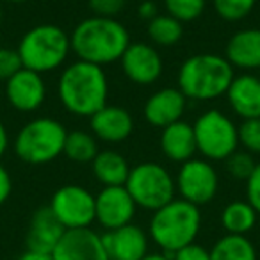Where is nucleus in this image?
<instances>
[{"mask_svg":"<svg viewBox=\"0 0 260 260\" xmlns=\"http://www.w3.org/2000/svg\"><path fill=\"white\" fill-rule=\"evenodd\" d=\"M93 175L104 187L125 185L130 175V166L126 159L116 150H102L91 162Z\"/></svg>","mask_w":260,"mask_h":260,"instance_id":"obj_22","label":"nucleus"},{"mask_svg":"<svg viewBox=\"0 0 260 260\" xmlns=\"http://www.w3.org/2000/svg\"><path fill=\"white\" fill-rule=\"evenodd\" d=\"M125 187L136 205L152 212L175 200L177 192L175 178L159 162H141L130 168Z\"/></svg>","mask_w":260,"mask_h":260,"instance_id":"obj_7","label":"nucleus"},{"mask_svg":"<svg viewBox=\"0 0 260 260\" xmlns=\"http://www.w3.org/2000/svg\"><path fill=\"white\" fill-rule=\"evenodd\" d=\"M23 68L18 50L15 48H0V80H9L15 73Z\"/></svg>","mask_w":260,"mask_h":260,"instance_id":"obj_31","label":"nucleus"},{"mask_svg":"<svg viewBox=\"0 0 260 260\" xmlns=\"http://www.w3.org/2000/svg\"><path fill=\"white\" fill-rule=\"evenodd\" d=\"M173 260H210V249H205L202 244H196V242H191V244L184 246L178 251H175L171 255Z\"/></svg>","mask_w":260,"mask_h":260,"instance_id":"obj_34","label":"nucleus"},{"mask_svg":"<svg viewBox=\"0 0 260 260\" xmlns=\"http://www.w3.org/2000/svg\"><path fill=\"white\" fill-rule=\"evenodd\" d=\"M11 191H13L11 175L4 168V164H0V205L8 202V198L11 196Z\"/></svg>","mask_w":260,"mask_h":260,"instance_id":"obj_35","label":"nucleus"},{"mask_svg":"<svg viewBox=\"0 0 260 260\" xmlns=\"http://www.w3.org/2000/svg\"><path fill=\"white\" fill-rule=\"evenodd\" d=\"M230 109L242 119L260 118V79L253 73L234 77L226 91Z\"/></svg>","mask_w":260,"mask_h":260,"instance_id":"obj_18","label":"nucleus"},{"mask_svg":"<svg viewBox=\"0 0 260 260\" xmlns=\"http://www.w3.org/2000/svg\"><path fill=\"white\" fill-rule=\"evenodd\" d=\"M246 198L256 214H260V162H256L253 173L246 180Z\"/></svg>","mask_w":260,"mask_h":260,"instance_id":"obj_33","label":"nucleus"},{"mask_svg":"<svg viewBox=\"0 0 260 260\" xmlns=\"http://www.w3.org/2000/svg\"><path fill=\"white\" fill-rule=\"evenodd\" d=\"M6 98L16 111H38L47 98V86L41 73L22 68L11 79L6 80Z\"/></svg>","mask_w":260,"mask_h":260,"instance_id":"obj_14","label":"nucleus"},{"mask_svg":"<svg viewBox=\"0 0 260 260\" xmlns=\"http://www.w3.org/2000/svg\"><path fill=\"white\" fill-rule=\"evenodd\" d=\"M224 57L234 68L260 70V29H241L230 36Z\"/></svg>","mask_w":260,"mask_h":260,"instance_id":"obj_20","label":"nucleus"},{"mask_svg":"<svg viewBox=\"0 0 260 260\" xmlns=\"http://www.w3.org/2000/svg\"><path fill=\"white\" fill-rule=\"evenodd\" d=\"M23 68L36 73H48L61 68L72 52L70 36L54 23H40L29 29L18 43Z\"/></svg>","mask_w":260,"mask_h":260,"instance_id":"obj_5","label":"nucleus"},{"mask_svg":"<svg viewBox=\"0 0 260 260\" xmlns=\"http://www.w3.org/2000/svg\"><path fill=\"white\" fill-rule=\"evenodd\" d=\"M224 166H226L228 175L235 178V180H248L249 175L253 173L256 162L253 159L251 153L244 152V150H235L226 160H224Z\"/></svg>","mask_w":260,"mask_h":260,"instance_id":"obj_30","label":"nucleus"},{"mask_svg":"<svg viewBox=\"0 0 260 260\" xmlns=\"http://www.w3.org/2000/svg\"><path fill=\"white\" fill-rule=\"evenodd\" d=\"M258 79H260V70H258Z\"/></svg>","mask_w":260,"mask_h":260,"instance_id":"obj_42","label":"nucleus"},{"mask_svg":"<svg viewBox=\"0 0 260 260\" xmlns=\"http://www.w3.org/2000/svg\"><path fill=\"white\" fill-rule=\"evenodd\" d=\"M138 16L141 20H146V22H152L155 16H159V8L153 0H145L141 2L138 8Z\"/></svg>","mask_w":260,"mask_h":260,"instance_id":"obj_36","label":"nucleus"},{"mask_svg":"<svg viewBox=\"0 0 260 260\" xmlns=\"http://www.w3.org/2000/svg\"><path fill=\"white\" fill-rule=\"evenodd\" d=\"M18 260H52V253H41V251H32L27 249L25 253L20 255Z\"/></svg>","mask_w":260,"mask_h":260,"instance_id":"obj_37","label":"nucleus"},{"mask_svg":"<svg viewBox=\"0 0 260 260\" xmlns=\"http://www.w3.org/2000/svg\"><path fill=\"white\" fill-rule=\"evenodd\" d=\"M0 22H2V9H0Z\"/></svg>","mask_w":260,"mask_h":260,"instance_id":"obj_41","label":"nucleus"},{"mask_svg":"<svg viewBox=\"0 0 260 260\" xmlns=\"http://www.w3.org/2000/svg\"><path fill=\"white\" fill-rule=\"evenodd\" d=\"M175 184H177V191L182 200L200 207L207 205L216 198L217 189H219V177L210 160L194 157L180 164Z\"/></svg>","mask_w":260,"mask_h":260,"instance_id":"obj_10","label":"nucleus"},{"mask_svg":"<svg viewBox=\"0 0 260 260\" xmlns=\"http://www.w3.org/2000/svg\"><path fill=\"white\" fill-rule=\"evenodd\" d=\"M216 13L226 22H241L244 20L253 8L256 6V0H212Z\"/></svg>","mask_w":260,"mask_h":260,"instance_id":"obj_28","label":"nucleus"},{"mask_svg":"<svg viewBox=\"0 0 260 260\" xmlns=\"http://www.w3.org/2000/svg\"><path fill=\"white\" fill-rule=\"evenodd\" d=\"M93 136L98 141L118 145L130 138L134 132V118L125 107L105 105L89 118Z\"/></svg>","mask_w":260,"mask_h":260,"instance_id":"obj_16","label":"nucleus"},{"mask_svg":"<svg viewBox=\"0 0 260 260\" xmlns=\"http://www.w3.org/2000/svg\"><path fill=\"white\" fill-rule=\"evenodd\" d=\"M239 145L242 150L251 155L260 153V118L242 119L241 125H237Z\"/></svg>","mask_w":260,"mask_h":260,"instance_id":"obj_29","label":"nucleus"},{"mask_svg":"<svg viewBox=\"0 0 260 260\" xmlns=\"http://www.w3.org/2000/svg\"><path fill=\"white\" fill-rule=\"evenodd\" d=\"M148 38L157 47H173L184 36V25L170 15H159L148 22Z\"/></svg>","mask_w":260,"mask_h":260,"instance_id":"obj_26","label":"nucleus"},{"mask_svg":"<svg viewBox=\"0 0 260 260\" xmlns=\"http://www.w3.org/2000/svg\"><path fill=\"white\" fill-rule=\"evenodd\" d=\"M210 260H258L253 242L246 235L226 234L210 249Z\"/></svg>","mask_w":260,"mask_h":260,"instance_id":"obj_24","label":"nucleus"},{"mask_svg":"<svg viewBox=\"0 0 260 260\" xmlns=\"http://www.w3.org/2000/svg\"><path fill=\"white\" fill-rule=\"evenodd\" d=\"M207 0H164L166 15L173 16L180 23L194 22L203 15Z\"/></svg>","mask_w":260,"mask_h":260,"instance_id":"obj_27","label":"nucleus"},{"mask_svg":"<svg viewBox=\"0 0 260 260\" xmlns=\"http://www.w3.org/2000/svg\"><path fill=\"white\" fill-rule=\"evenodd\" d=\"M136 210L138 205L125 185L104 187L94 196V214H96L94 221H98L100 226L105 228V232L130 224L136 216Z\"/></svg>","mask_w":260,"mask_h":260,"instance_id":"obj_11","label":"nucleus"},{"mask_svg":"<svg viewBox=\"0 0 260 260\" xmlns=\"http://www.w3.org/2000/svg\"><path fill=\"white\" fill-rule=\"evenodd\" d=\"M68 130L54 118H34L20 128L15 139V153L32 166L48 164L64 152Z\"/></svg>","mask_w":260,"mask_h":260,"instance_id":"obj_6","label":"nucleus"},{"mask_svg":"<svg viewBox=\"0 0 260 260\" xmlns=\"http://www.w3.org/2000/svg\"><path fill=\"white\" fill-rule=\"evenodd\" d=\"M141 260H173L171 258V253H148V255H145Z\"/></svg>","mask_w":260,"mask_h":260,"instance_id":"obj_39","label":"nucleus"},{"mask_svg":"<svg viewBox=\"0 0 260 260\" xmlns=\"http://www.w3.org/2000/svg\"><path fill=\"white\" fill-rule=\"evenodd\" d=\"M64 226L55 219L50 207H40L32 214L27 230L25 244L27 249L41 253H52L61 237L64 235Z\"/></svg>","mask_w":260,"mask_h":260,"instance_id":"obj_19","label":"nucleus"},{"mask_svg":"<svg viewBox=\"0 0 260 260\" xmlns=\"http://www.w3.org/2000/svg\"><path fill=\"white\" fill-rule=\"evenodd\" d=\"M196 148L207 160H226L239 146L237 125L217 109H209L192 123Z\"/></svg>","mask_w":260,"mask_h":260,"instance_id":"obj_8","label":"nucleus"},{"mask_svg":"<svg viewBox=\"0 0 260 260\" xmlns=\"http://www.w3.org/2000/svg\"><path fill=\"white\" fill-rule=\"evenodd\" d=\"M256 210L248 203V200L230 202L221 212V224L224 232L232 235H246L256 224Z\"/></svg>","mask_w":260,"mask_h":260,"instance_id":"obj_23","label":"nucleus"},{"mask_svg":"<svg viewBox=\"0 0 260 260\" xmlns=\"http://www.w3.org/2000/svg\"><path fill=\"white\" fill-rule=\"evenodd\" d=\"M70 45L77 59L104 68L121 59L130 45V34L116 18L93 15L73 27Z\"/></svg>","mask_w":260,"mask_h":260,"instance_id":"obj_1","label":"nucleus"},{"mask_svg":"<svg viewBox=\"0 0 260 260\" xmlns=\"http://www.w3.org/2000/svg\"><path fill=\"white\" fill-rule=\"evenodd\" d=\"M119 62L126 79L139 86L157 82L164 70L162 57L157 48L148 43H130Z\"/></svg>","mask_w":260,"mask_h":260,"instance_id":"obj_12","label":"nucleus"},{"mask_svg":"<svg viewBox=\"0 0 260 260\" xmlns=\"http://www.w3.org/2000/svg\"><path fill=\"white\" fill-rule=\"evenodd\" d=\"M98 139L89 132L84 130H73L68 132L64 141V152L62 155H66L73 162H93V159L98 155Z\"/></svg>","mask_w":260,"mask_h":260,"instance_id":"obj_25","label":"nucleus"},{"mask_svg":"<svg viewBox=\"0 0 260 260\" xmlns=\"http://www.w3.org/2000/svg\"><path fill=\"white\" fill-rule=\"evenodd\" d=\"M234 77V66L224 55L194 54L178 70V89L187 100L209 102L226 94Z\"/></svg>","mask_w":260,"mask_h":260,"instance_id":"obj_3","label":"nucleus"},{"mask_svg":"<svg viewBox=\"0 0 260 260\" xmlns=\"http://www.w3.org/2000/svg\"><path fill=\"white\" fill-rule=\"evenodd\" d=\"M126 0H89V9L94 16L116 18L125 9Z\"/></svg>","mask_w":260,"mask_h":260,"instance_id":"obj_32","label":"nucleus"},{"mask_svg":"<svg viewBox=\"0 0 260 260\" xmlns=\"http://www.w3.org/2000/svg\"><path fill=\"white\" fill-rule=\"evenodd\" d=\"M57 94L62 107L73 116L91 118L107 105L109 80L104 68L80 61L62 70L57 84Z\"/></svg>","mask_w":260,"mask_h":260,"instance_id":"obj_2","label":"nucleus"},{"mask_svg":"<svg viewBox=\"0 0 260 260\" xmlns=\"http://www.w3.org/2000/svg\"><path fill=\"white\" fill-rule=\"evenodd\" d=\"M50 210L64 230L89 228L96 219L94 214V196L86 187L68 184L59 187L50 200Z\"/></svg>","mask_w":260,"mask_h":260,"instance_id":"obj_9","label":"nucleus"},{"mask_svg":"<svg viewBox=\"0 0 260 260\" xmlns=\"http://www.w3.org/2000/svg\"><path fill=\"white\" fill-rule=\"evenodd\" d=\"M102 242L109 260H141L148 255V235L134 223L102 234Z\"/></svg>","mask_w":260,"mask_h":260,"instance_id":"obj_15","label":"nucleus"},{"mask_svg":"<svg viewBox=\"0 0 260 260\" xmlns=\"http://www.w3.org/2000/svg\"><path fill=\"white\" fill-rule=\"evenodd\" d=\"M160 150L171 162H187L194 159L196 152V138L192 125L187 121H175L164 126L160 134Z\"/></svg>","mask_w":260,"mask_h":260,"instance_id":"obj_21","label":"nucleus"},{"mask_svg":"<svg viewBox=\"0 0 260 260\" xmlns=\"http://www.w3.org/2000/svg\"><path fill=\"white\" fill-rule=\"evenodd\" d=\"M52 260H109L102 235L91 228L66 230L52 251Z\"/></svg>","mask_w":260,"mask_h":260,"instance_id":"obj_13","label":"nucleus"},{"mask_svg":"<svg viewBox=\"0 0 260 260\" xmlns=\"http://www.w3.org/2000/svg\"><path fill=\"white\" fill-rule=\"evenodd\" d=\"M6 2H11V4H23V2H29V0H6Z\"/></svg>","mask_w":260,"mask_h":260,"instance_id":"obj_40","label":"nucleus"},{"mask_svg":"<svg viewBox=\"0 0 260 260\" xmlns=\"http://www.w3.org/2000/svg\"><path fill=\"white\" fill-rule=\"evenodd\" d=\"M200 228H202L200 207L182 198H175L153 212L148 234L164 253L173 255L180 248L194 242Z\"/></svg>","mask_w":260,"mask_h":260,"instance_id":"obj_4","label":"nucleus"},{"mask_svg":"<svg viewBox=\"0 0 260 260\" xmlns=\"http://www.w3.org/2000/svg\"><path fill=\"white\" fill-rule=\"evenodd\" d=\"M187 107V98L178 87H162L150 94L145 104V118L152 126L164 128L175 121H180Z\"/></svg>","mask_w":260,"mask_h":260,"instance_id":"obj_17","label":"nucleus"},{"mask_svg":"<svg viewBox=\"0 0 260 260\" xmlns=\"http://www.w3.org/2000/svg\"><path fill=\"white\" fill-rule=\"evenodd\" d=\"M8 146H9V134H8V128L2 121H0V157L4 155L8 152Z\"/></svg>","mask_w":260,"mask_h":260,"instance_id":"obj_38","label":"nucleus"}]
</instances>
